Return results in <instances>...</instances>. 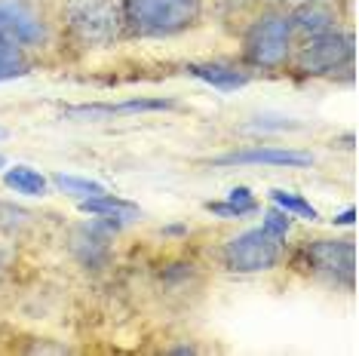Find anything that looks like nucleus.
Returning <instances> with one entry per match:
<instances>
[{
    "label": "nucleus",
    "instance_id": "obj_10",
    "mask_svg": "<svg viewBox=\"0 0 359 356\" xmlns=\"http://www.w3.org/2000/svg\"><path fill=\"white\" fill-rule=\"evenodd\" d=\"M80 209H83L86 215L93 218H102V221L114 224V228H123V224L135 221L138 215H142V209L135 203H129V200H120V197H111L108 191L99 193V197H89V200H80Z\"/></svg>",
    "mask_w": 359,
    "mask_h": 356
},
{
    "label": "nucleus",
    "instance_id": "obj_6",
    "mask_svg": "<svg viewBox=\"0 0 359 356\" xmlns=\"http://www.w3.org/2000/svg\"><path fill=\"white\" fill-rule=\"evenodd\" d=\"M301 264L310 267V273L320 280H329L334 286H353L356 277V246L347 240H320L307 242L298 255Z\"/></svg>",
    "mask_w": 359,
    "mask_h": 356
},
{
    "label": "nucleus",
    "instance_id": "obj_14",
    "mask_svg": "<svg viewBox=\"0 0 359 356\" xmlns=\"http://www.w3.org/2000/svg\"><path fill=\"white\" fill-rule=\"evenodd\" d=\"M4 184L10 191H19L25 193V197H43L46 191H50V178L43 172H37V169L31 166H13L4 172Z\"/></svg>",
    "mask_w": 359,
    "mask_h": 356
},
{
    "label": "nucleus",
    "instance_id": "obj_13",
    "mask_svg": "<svg viewBox=\"0 0 359 356\" xmlns=\"http://www.w3.org/2000/svg\"><path fill=\"white\" fill-rule=\"evenodd\" d=\"M191 74L200 77L203 83L215 86L218 93H236L249 83V74L240 68H231V64H191Z\"/></svg>",
    "mask_w": 359,
    "mask_h": 356
},
{
    "label": "nucleus",
    "instance_id": "obj_2",
    "mask_svg": "<svg viewBox=\"0 0 359 356\" xmlns=\"http://www.w3.org/2000/svg\"><path fill=\"white\" fill-rule=\"evenodd\" d=\"M65 31L86 50L111 46L123 37V0H65Z\"/></svg>",
    "mask_w": 359,
    "mask_h": 356
},
{
    "label": "nucleus",
    "instance_id": "obj_4",
    "mask_svg": "<svg viewBox=\"0 0 359 356\" xmlns=\"http://www.w3.org/2000/svg\"><path fill=\"white\" fill-rule=\"evenodd\" d=\"M46 40L43 19L25 0H0V59H22Z\"/></svg>",
    "mask_w": 359,
    "mask_h": 356
},
{
    "label": "nucleus",
    "instance_id": "obj_5",
    "mask_svg": "<svg viewBox=\"0 0 359 356\" xmlns=\"http://www.w3.org/2000/svg\"><path fill=\"white\" fill-rule=\"evenodd\" d=\"M283 258V240L273 237L271 231L255 228L240 237L227 240L222 246V261L227 271L236 273H258V271H273Z\"/></svg>",
    "mask_w": 359,
    "mask_h": 356
},
{
    "label": "nucleus",
    "instance_id": "obj_21",
    "mask_svg": "<svg viewBox=\"0 0 359 356\" xmlns=\"http://www.w3.org/2000/svg\"><path fill=\"white\" fill-rule=\"evenodd\" d=\"M6 267H10V252H6V249L0 246V277L6 273Z\"/></svg>",
    "mask_w": 359,
    "mask_h": 356
},
{
    "label": "nucleus",
    "instance_id": "obj_20",
    "mask_svg": "<svg viewBox=\"0 0 359 356\" xmlns=\"http://www.w3.org/2000/svg\"><path fill=\"white\" fill-rule=\"evenodd\" d=\"M356 221V209H347V212H341L334 218V224H353Z\"/></svg>",
    "mask_w": 359,
    "mask_h": 356
},
{
    "label": "nucleus",
    "instance_id": "obj_7",
    "mask_svg": "<svg viewBox=\"0 0 359 356\" xmlns=\"http://www.w3.org/2000/svg\"><path fill=\"white\" fill-rule=\"evenodd\" d=\"M356 43L353 34H341V31H325L313 34L295 55V68L301 74H332L353 62Z\"/></svg>",
    "mask_w": 359,
    "mask_h": 356
},
{
    "label": "nucleus",
    "instance_id": "obj_17",
    "mask_svg": "<svg viewBox=\"0 0 359 356\" xmlns=\"http://www.w3.org/2000/svg\"><path fill=\"white\" fill-rule=\"evenodd\" d=\"M264 231H271L273 237H285L289 233V212H283V209H271L264 218Z\"/></svg>",
    "mask_w": 359,
    "mask_h": 356
},
{
    "label": "nucleus",
    "instance_id": "obj_1",
    "mask_svg": "<svg viewBox=\"0 0 359 356\" xmlns=\"http://www.w3.org/2000/svg\"><path fill=\"white\" fill-rule=\"evenodd\" d=\"M203 0H123V28L133 37H172L194 28Z\"/></svg>",
    "mask_w": 359,
    "mask_h": 356
},
{
    "label": "nucleus",
    "instance_id": "obj_3",
    "mask_svg": "<svg viewBox=\"0 0 359 356\" xmlns=\"http://www.w3.org/2000/svg\"><path fill=\"white\" fill-rule=\"evenodd\" d=\"M246 62L261 71H276L292 55V22L289 15L267 13L246 31Z\"/></svg>",
    "mask_w": 359,
    "mask_h": 356
},
{
    "label": "nucleus",
    "instance_id": "obj_8",
    "mask_svg": "<svg viewBox=\"0 0 359 356\" xmlns=\"http://www.w3.org/2000/svg\"><path fill=\"white\" fill-rule=\"evenodd\" d=\"M114 224L102 221V218H93L89 224H77L74 231H71V255L77 258L83 267L89 271H99V267L108 264L111 258V237H114Z\"/></svg>",
    "mask_w": 359,
    "mask_h": 356
},
{
    "label": "nucleus",
    "instance_id": "obj_16",
    "mask_svg": "<svg viewBox=\"0 0 359 356\" xmlns=\"http://www.w3.org/2000/svg\"><path fill=\"white\" fill-rule=\"evenodd\" d=\"M271 200L283 209V212H289V215H301V218H307V221H316V218H320V212H316V209L310 206L304 197H298V193L271 191Z\"/></svg>",
    "mask_w": 359,
    "mask_h": 356
},
{
    "label": "nucleus",
    "instance_id": "obj_22",
    "mask_svg": "<svg viewBox=\"0 0 359 356\" xmlns=\"http://www.w3.org/2000/svg\"><path fill=\"white\" fill-rule=\"evenodd\" d=\"M283 4H301V0H283Z\"/></svg>",
    "mask_w": 359,
    "mask_h": 356
},
{
    "label": "nucleus",
    "instance_id": "obj_9",
    "mask_svg": "<svg viewBox=\"0 0 359 356\" xmlns=\"http://www.w3.org/2000/svg\"><path fill=\"white\" fill-rule=\"evenodd\" d=\"M212 166H313V153L307 151H292V148H249V151H233L224 157L212 160Z\"/></svg>",
    "mask_w": 359,
    "mask_h": 356
},
{
    "label": "nucleus",
    "instance_id": "obj_12",
    "mask_svg": "<svg viewBox=\"0 0 359 356\" xmlns=\"http://www.w3.org/2000/svg\"><path fill=\"white\" fill-rule=\"evenodd\" d=\"M175 102L169 99H133L123 104H74L65 108V117H102V114H142V111H166Z\"/></svg>",
    "mask_w": 359,
    "mask_h": 356
},
{
    "label": "nucleus",
    "instance_id": "obj_23",
    "mask_svg": "<svg viewBox=\"0 0 359 356\" xmlns=\"http://www.w3.org/2000/svg\"><path fill=\"white\" fill-rule=\"evenodd\" d=\"M4 135H6V132H4V129H0V139H4Z\"/></svg>",
    "mask_w": 359,
    "mask_h": 356
},
{
    "label": "nucleus",
    "instance_id": "obj_15",
    "mask_svg": "<svg viewBox=\"0 0 359 356\" xmlns=\"http://www.w3.org/2000/svg\"><path fill=\"white\" fill-rule=\"evenodd\" d=\"M55 188L71 193V197H80V200H89V197H99V193H104L108 188L99 182H93V178H83V175H68V172H59L53 175Z\"/></svg>",
    "mask_w": 359,
    "mask_h": 356
},
{
    "label": "nucleus",
    "instance_id": "obj_19",
    "mask_svg": "<svg viewBox=\"0 0 359 356\" xmlns=\"http://www.w3.org/2000/svg\"><path fill=\"white\" fill-rule=\"evenodd\" d=\"M206 209H209V212H215V215H224V218H246L233 203H227V200H218V203H206Z\"/></svg>",
    "mask_w": 359,
    "mask_h": 356
},
{
    "label": "nucleus",
    "instance_id": "obj_11",
    "mask_svg": "<svg viewBox=\"0 0 359 356\" xmlns=\"http://www.w3.org/2000/svg\"><path fill=\"white\" fill-rule=\"evenodd\" d=\"M289 22H292V28H301L313 37V34L334 31V25H338V13H334L325 0H301L295 10H292Z\"/></svg>",
    "mask_w": 359,
    "mask_h": 356
},
{
    "label": "nucleus",
    "instance_id": "obj_24",
    "mask_svg": "<svg viewBox=\"0 0 359 356\" xmlns=\"http://www.w3.org/2000/svg\"><path fill=\"white\" fill-rule=\"evenodd\" d=\"M0 166H4V157H0Z\"/></svg>",
    "mask_w": 359,
    "mask_h": 356
},
{
    "label": "nucleus",
    "instance_id": "obj_18",
    "mask_svg": "<svg viewBox=\"0 0 359 356\" xmlns=\"http://www.w3.org/2000/svg\"><path fill=\"white\" fill-rule=\"evenodd\" d=\"M227 203H233L243 215H252V212L258 209V200L252 197V191H249V188H233V191H231V197H227Z\"/></svg>",
    "mask_w": 359,
    "mask_h": 356
}]
</instances>
